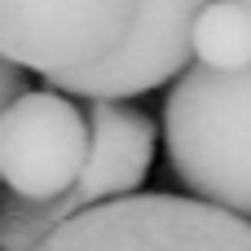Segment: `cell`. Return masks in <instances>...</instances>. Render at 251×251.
I'll list each match as a JSON object with an SVG mask.
<instances>
[{
  "instance_id": "cell-1",
  "label": "cell",
  "mask_w": 251,
  "mask_h": 251,
  "mask_svg": "<svg viewBox=\"0 0 251 251\" xmlns=\"http://www.w3.org/2000/svg\"><path fill=\"white\" fill-rule=\"evenodd\" d=\"M163 150L185 194L251 221V66L194 62L168 93Z\"/></svg>"
},
{
  "instance_id": "cell-2",
  "label": "cell",
  "mask_w": 251,
  "mask_h": 251,
  "mask_svg": "<svg viewBox=\"0 0 251 251\" xmlns=\"http://www.w3.org/2000/svg\"><path fill=\"white\" fill-rule=\"evenodd\" d=\"M88 124H93V154H88L79 185L62 203H26V199L4 194L0 251H40L66 221L101 203L137 194V185L150 176L159 128L146 110L128 101H88Z\"/></svg>"
},
{
  "instance_id": "cell-3",
  "label": "cell",
  "mask_w": 251,
  "mask_h": 251,
  "mask_svg": "<svg viewBox=\"0 0 251 251\" xmlns=\"http://www.w3.org/2000/svg\"><path fill=\"white\" fill-rule=\"evenodd\" d=\"M40 251H251V221L194 194H128L79 212Z\"/></svg>"
},
{
  "instance_id": "cell-4",
  "label": "cell",
  "mask_w": 251,
  "mask_h": 251,
  "mask_svg": "<svg viewBox=\"0 0 251 251\" xmlns=\"http://www.w3.org/2000/svg\"><path fill=\"white\" fill-rule=\"evenodd\" d=\"M146 0H0V53L49 84L106 62Z\"/></svg>"
},
{
  "instance_id": "cell-5",
  "label": "cell",
  "mask_w": 251,
  "mask_h": 251,
  "mask_svg": "<svg viewBox=\"0 0 251 251\" xmlns=\"http://www.w3.org/2000/svg\"><path fill=\"white\" fill-rule=\"evenodd\" d=\"M93 154L88 110L62 88H31L0 115V181L26 203H62Z\"/></svg>"
},
{
  "instance_id": "cell-6",
  "label": "cell",
  "mask_w": 251,
  "mask_h": 251,
  "mask_svg": "<svg viewBox=\"0 0 251 251\" xmlns=\"http://www.w3.org/2000/svg\"><path fill=\"white\" fill-rule=\"evenodd\" d=\"M212 0H146L132 35L97 66L57 79L53 88L88 101H124L168 79H181L194 62V26Z\"/></svg>"
},
{
  "instance_id": "cell-7",
  "label": "cell",
  "mask_w": 251,
  "mask_h": 251,
  "mask_svg": "<svg viewBox=\"0 0 251 251\" xmlns=\"http://www.w3.org/2000/svg\"><path fill=\"white\" fill-rule=\"evenodd\" d=\"M194 62L216 71L251 66V9L247 0H212L194 26Z\"/></svg>"
},
{
  "instance_id": "cell-8",
  "label": "cell",
  "mask_w": 251,
  "mask_h": 251,
  "mask_svg": "<svg viewBox=\"0 0 251 251\" xmlns=\"http://www.w3.org/2000/svg\"><path fill=\"white\" fill-rule=\"evenodd\" d=\"M22 71L26 66H18V62H9L4 57V71H0V88H4V106H13L18 97H26L31 88H22Z\"/></svg>"
},
{
  "instance_id": "cell-9",
  "label": "cell",
  "mask_w": 251,
  "mask_h": 251,
  "mask_svg": "<svg viewBox=\"0 0 251 251\" xmlns=\"http://www.w3.org/2000/svg\"><path fill=\"white\" fill-rule=\"evenodd\" d=\"M247 9H251V0H247Z\"/></svg>"
}]
</instances>
